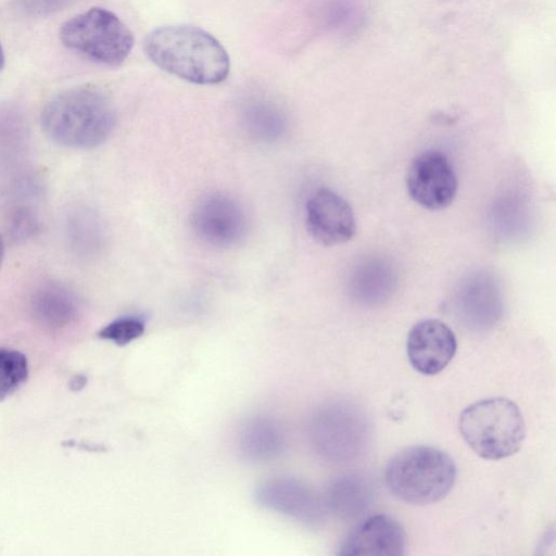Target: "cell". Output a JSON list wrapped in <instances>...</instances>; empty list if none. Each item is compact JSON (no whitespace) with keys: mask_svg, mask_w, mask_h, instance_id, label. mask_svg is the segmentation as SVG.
<instances>
[{"mask_svg":"<svg viewBox=\"0 0 556 556\" xmlns=\"http://www.w3.org/2000/svg\"><path fill=\"white\" fill-rule=\"evenodd\" d=\"M406 534L393 517L377 514L358 523L340 546L339 555H387L405 553Z\"/></svg>","mask_w":556,"mask_h":556,"instance_id":"7c38bea8","label":"cell"},{"mask_svg":"<svg viewBox=\"0 0 556 556\" xmlns=\"http://www.w3.org/2000/svg\"><path fill=\"white\" fill-rule=\"evenodd\" d=\"M41 122L54 142L73 149H90L109 138L116 114L102 89L84 85L53 97L42 111Z\"/></svg>","mask_w":556,"mask_h":556,"instance_id":"7a4b0ae2","label":"cell"},{"mask_svg":"<svg viewBox=\"0 0 556 556\" xmlns=\"http://www.w3.org/2000/svg\"><path fill=\"white\" fill-rule=\"evenodd\" d=\"M331 13L334 25L343 28L353 27L361 18V9L353 0H339Z\"/></svg>","mask_w":556,"mask_h":556,"instance_id":"d6986e66","label":"cell"},{"mask_svg":"<svg viewBox=\"0 0 556 556\" xmlns=\"http://www.w3.org/2000/svg\"><path fill=\"white\" fill-rule=\"evenodd\" d=\"M60 39L67 49L108 66L124 63L134 46V35L124 22L98 7L64 22Z\"/></svg>","mask_w":556,"mask_h":556,"instance_id":"5b68a950","label":"cell"},{"mask_svg":"<svg viewBox=\"0 0 556 556\" xmlns=\"http://www.w3.org/2000/svg\"><path fill=\"white\" fill-rule=\"evenodd\" d=\"M458 429L468 446L484 459L497 460L517 453L526 438L521 410L509 399L477 401L459 415Z\"/></svg>","mask_w":556,"mask_h":556,"instance_id":"277c9868","label":"cell"},{"mask_svg":"<svg viewBox=\"0 0 556 556\" xmlns=\"http://www.w3.org/2000/svg\"><path fill=\"white\" fill-rule=\"evenodd\" d=\"M28 377L26 356L16 350L0 349V400L14 393Z\"/></svg>","mask_w":556,"mask_h":556,"instance_id":"e0dca14e","label":"cell"},{"mask_svg":"<svg viewBox=\"0 0 556 556\" xmlns=\"http://www.w3.org/2000/svg\"><path fill=\"white\" fill-rule=\"evenodd\" d=\"M306 226L319 243L331 247L350 241L356 230L349 202L333 190L321 187L307 200Z\"/></svg>","mask_w":556,"mask_h":556,"instance_id":"9c48e42d","label":"cell"},{"mask_svg":"<svg viewBox=\"0 0 556 556\" xmlns=\"http://www.w3.org/2000/svg\"><path fill=\"white\" fill-rule=\"evenodd\" d=\"M239 456L253 464H264L279 458L286 450V433L281 425L267 416L244 420L236 437Z\"/></svg>","mask_w":556,"mask_h":556,"instance_id":"4fadbf2b","label":"cell"},{"mask_svg":"<svg viewBox=\"0 0 556 556\" xmlns=\"http://www.w3.org/2000/svg\"><path fill=\"white\" fill-rule=\"evenodd\" d=\"M308 437L320 459L341 464L364 452L370 438V425L361 408L346 402H332L313 414Z\"/></svg>","mask_w":556,"mask_h":556,"instance_id":"8992f818","label":"cell"},{"mask_svg":"<svg viewBox=\"0 0 556 556\" xmlns=\"http://www.w3.org/2000/svg\"><path fill=\"white\" fill-rule=\"evenodd\" d=\"M390 492L403 502L428 505L443 500L456 479V466L445 452L426 445L396 453L384 471Z\"/></svg>","mask_w":556,"mask_h":556,"instance_id":"3957f363","label":"cell"},{"mask_svg":"<svg viewBox=\"0 0 556 556\" xmlns=\"http://www.w3.org/2000/svg\"><path fill=\"white\" fill-rule=\"evenodd\" d=\"M3 66H4V53H3V48L0 42V72L2 71Z\"/></svg>","mask_w":556,"mask_h":556,"instance_id":"44dd1931","label":"cell"},{"mask_svg":"<svg viewBox=\"0 0 556 556\" xmlns=\"http://www.w3.org/2000/svg\"><path fill=\"white\" fill-rule=\"evenodd\" d=\"M20 5L27 12L35 14H47L58 11L72 0H17Z\"/></svg>","mask_w":556,"mask_h":556,"instance_id":"ffe728a7","label":"cell"},{"mask_svg":"<svg viewBox=\"0 0 556 556\" xmlns=\"http://www.w3.org/2000/svg\"><path fill=\"white\" fill-rule=\"evenodd\" d=\"M144 329L146 323L141 317L123 316L104 326L99 331V337L117 345H126L141 337Z\"/></svg>","mask_w":556,"mask_h":556,"instance_id":"ac0fdd59","label":"cell"},{"mask_svg":"<svg viewBox=\"0 0 556 556\" xmlns=\"http://www.w3.org/2000/svg\"><path fill=\"white\" fill-rule=\"evenodd\" d=\"M456 349L454 332L440 319L419 320L407 336L408 361L415 370L426 376L442 371L453 359Z\"/></svg>","mask_w":556,"mask_h":556,"instance_id":"30bf717a","label":"cell"},{"mask_svg":"<svg viewBox=\"0 0 556 556\" xmlns=\"http://www.w3.org/2000/svg\"><path fill=\"white\" fill-rule=\"evenodd\" d=\"M409 197L430 211L447 207L454 201L458 181L448 157L437 150L424 151L410 162L406 177Z\"/></svg>","mask_w":556,"mask_h":556,"instance_id":"52a82bcc","label":"cell"},{"mask_svg":"<svg viewBox=\"0 0 556 556\" xmlns=\"http://www.w3.org/2000/svg\"><path fill=\"white\" fill-rule=\"evenodd\" d=\"M369 496V486L363 479L345 476L337 479L329 486L326 502L333 513L350 518L366 508Z\"/></svg>","mask_w":556,"mask_h":556,"instance_id":"2e32d148","label":"cell"},{"mask_svg":"<svg viewBox=\"0 0 556 556\" xmlns=\"http://www.w3.org/2000/svg\"><path fill=\"white\" fill-rule=\"evenodd\" d=\"M3 254H4V245H3L2 238L0 236V266H1V263H2V260H3Z\"/></svg>","mask_w":556,"mask_h":556,"instance_id":"7402d4cb","label":"cell"},{"mask_svg":"<svg viewBox=\"0 0 556 556\" xmlns=\"http://www.w3.org/2000/svg\"><path fill=\"white\" fill-rule=\"evenodd\" d=\"M191 226L204 243L216 248L237 244L247 232V216L232 197L213 192L200 199L191 213Z\"/></svg>","mask_w":556,"mask_h":556,"instance_id":"ba28073f","label":"cell"},{"mask_svg":"<svg viewBox=\"0 0 556 556\" xmlns=\"http://www.w3.org/2000/svg\"><path fill=\"white\" fill-rule=\"evenodd\" d=\"M143 48L157 67L192 84H219L230 71V59L223 45L197 26L154 28L146 36Z\"/></svg>","mask_w":556,"mask_h":556,"instance_id":"6da1fadb","label":"cell"},{"mask_svg":"<svg viewBox=\"0 0 556 556\" xmlns=\"http://www.w3.org/2000/svg\"><path fill=\"white\" fill-rule=\"evenodd\" d=\"M254 496L264 508L306 525L318 522L323 514L321 502L314 491L295 478L268 479L256 488Z\"/></svg>","mask_w":556,"mask_h":556,"instance_id":"8fae6325","label":"cell"},{"mask_svg":"<svg viewBox=\"0 0 556 556\" xmlns=\"http://www.w3.org/2000/svg\"><path fill=\"white\" fill-rule=\"evenodd\" d=\"M30 309L35 320L50 330L70 326L79 312L74 294L55 282L45 283L34 293Z\"/></svg>","mask_w":556,"mask_h":556,"instance_id":"5bb4252c","label":"cell"},{"mask_svg":"<svg viewBox=\"0 0 556 556\" xmlns=\"http://www.w3.org/2000/svg\"><path fill=\"white\" fill-rule=\"evenodd\" d=\"M242 124L254 139L274 141L283 134L286 118L280 108L274 102L253 99L243 106Z\"/></svg>","mask_w":556,"mask_h":556,"instance_id":"9a60e30c","label":"cell"}]
</instances>
